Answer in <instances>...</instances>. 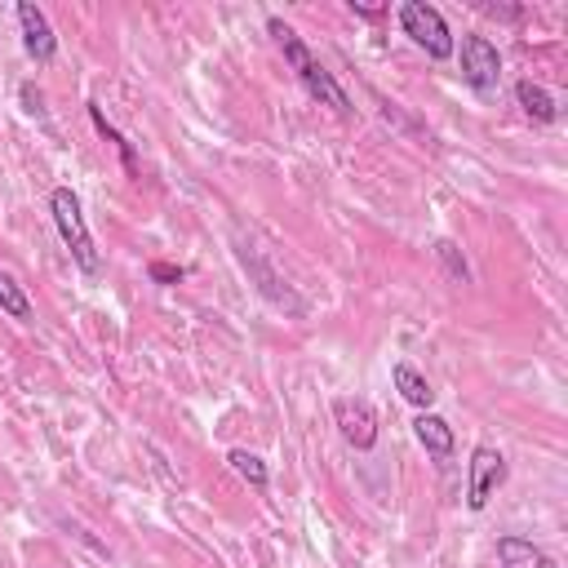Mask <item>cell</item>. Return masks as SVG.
<instances>
[{"label":"cell","mask_w":568,"mask_h":568,"mask_svg":"<svg viewBox=\"0 0 568 568\" xmlns=\"http://www.w3.org/2000/svg\"><path fill=\"white\" fill-rule=\"evenodd\" d=\"M266 31L280 40V53H284V62L293 67V75L302 80V89H306L320 106H333L337 115H351V106H355V102H351V93H346V89L333 80V71H328L311 49H306V40H302L293 27H284L280 18H266Z\"/></svg>","instance_id":"1"},{"label":"cell","mask_w":568,"mask_h":568,"mask_svg":"<svg viewBox=\"0 0 568 568\" xmlns=\"http://www.w3.org/2000/svg\"><path fill=\"white\" fill-rule=\"evenodd\" d=\"M49 213H53V226H58L62 244L71 248L75 266H80L84 275H98V271H102V257H98V248H93V235H89V226H84V213H80L75 191H71V186H53Z\"/></svg>","instance_id":"2"},{"label":"cell","mask_w":568,"mask_h":568,"mask_svg":"<svg viewBox=\"0 0 568 568\" xmlns=\"http://www.w3.org/2000/svg\"><path fill=\"white\" fill-rule=\"evenodd\" d=\"M399 27H404V36L417 44V49H426L435 62H444V58H453V31H448V22H444V13L435 9V4H426V0H404L399 9Z\"/></svg>","instance_id":"3"},{"label":"cell","mask_w":568,"mask_h":568,"mask_svg":"<svg viewBox=\"0 0 568 568\" xmlns=\"http://www.w3.org/2000/svg\"><path fill=\"white\" fill-rule=\"evenodd\" d=\"M462 80L479 93L493 98L501 84V53L488 36H462Z\"/></svg>","instance_id":"4"},{"label":"cell","mask_w":568,"mask_h":568,"mask_svg":"<svg viewBox=\"0 0 568 568\" xmlns=\"http://www.w3.org/2000/svg\"><path fill=\"white\" fill-rule=\"evenodd\" d=\"M506 484V457L493 448V444H479L470 453V470H466V506L470 510H484L488 497Z\"/></svg>","instance_id":"5"},{"label":"cell","mask_w":568,"mask_h":568,"mask_svg":"<svg viewBox=\"0 0 568 568\" xmlns=\"http://www.w3.org/2000/svg\"><path fill=\"white\" fill-rule=\"evenodd\" d=\"M333 417H337V430L351 448L368 453L377 444V413L364 399H333Z\"/></svg>","instance_id":"6"},{"label":"cell","mask_w":568,"mask_h":568,"mask_svg":"<svg viewBox=\"0 0 568 568\" xmlns=\"http://www.w3.org/2000/svg\"><path fill=\"white\" fill-rule=\"evenodd\" d=\"M18 27H22V49H27V58H36V62H53V53H58V36H53L44 9L31 4V0H22V4H18Z\"/></svg>","instance_id":"7"},{"label":"cell","mask_w":568,"mask_h":568,"mask_svg":"<svg viewBox=\"0 0 568 568\" xmlns=\"http://www.w3.org/2000/svg\"><path fill=\"white\" fill-rule=\"evenodd\" d=\"M497 559H501V568H555V559L541 546H532L528 537H501Z\"/></svg>","instance_id":"8"},{"label":"cell","mask_w":568,"mask_h":568,"mask_svg":"<svg viewBox=\"0 0 568 568\" xmlns=\"http://www.w3.org/2000/svg\"><path fill=\"white\" fill-rule=\"evenodd\" d=\"M515 98H519V106H524L528 120H537V124H555V120H559V102H555L541 84L519 80V84H515Z\"/></svg>","instance_id":"9"},{"label":"cell","mask_w":568,"mask_h":568,"mask_svg":"<svg viewBox=\"0 0 568 568\" xmlns=\"http://www.w3.org/2000/svg\"><path fill=\"white\" fill-rule=\"evenodd\" d=\"M413 430H417V439H422V448H426L430 457H448V453H453V426H448L439 413H422V417L413 422Z\"/></svg>","instance_id":"10"},{"label":"cell","mask_w":568,"mask_h":568,"mask_svg":"<svg viewBox=\"0 0 568 568\" xmlns=\"http://www.w3.org/2000/svg\"><path fill=\"white\" fill-rule=\"evenodd\" d=\"M390 382H395V390L413 404V408H430V399H435V390H430V382L413 368V364H395L390 368Z\"/></svg>","instance_id":"11"},{"label":"cell","mask_w":568,"mask_h":568,"mask_svg":"<svg viewBox=\"0 0 568 568\" xmlns=\"http://www.w3.org/2000/svg\"><path fill=\"white\" fill-rule=\"evenodd\" d=\"M226 462H231V470H235L244 484H253V488H266V484H271V470L262 466V457H253V453H244V448H231Z\"/></svg>","instance_id":"12"},{"label":"cell","mask_w":568,"mask_h":568,"mask_svg":"<svg viewBox=\"0 0 568 568\" xmlns=\"http://www.w3.org/2000/svg\"><path fill=\"white\" fill-rule=\"evenodd\" d=\"M89 120H93V129H98V133H102L106 142H115V151L124 155V169H129V173H138V160H133V146H129V142L120 138V129H115V124H111V120L102 115V106H98V102H89Z\"/></svg>","instance_id":"13"},{"label":"cell","mask_w":568,"mask_h":568,"mask_svg":"<svg viewBox=\"0 0 568 568\" xmlns=\"http://www.w3.org/2000/svg\"><path fill=\"white\" fill-rule=\"evenodd\" d=\"M0 311H9L13 320H31V302L9 271H0Z\"/></svg>","instance_id":"14"},{"label":"cell","mask_w":568,"mask_h":568,"mask_svg":"<svg viewBox=\"0 0 568 568\" xmlns=\"http://www.w3.org/2000/svg\"><path fill=\"white\" fill-rule=\"evenodd\" d=\"M435 257L444 262L448 280H457V284H466V280H470V266H466V257H462V248H457L453 240H439V244H435Z\"/></svg>","instance_id":"15"},{"label":"cell","mask_w":568,"mask_h":568,"mask_svg":"<svg viewBox=\"0 0 568 568\" xmlns=\"http://www.w3.org/2000/svg\"><path fill=\"white\" fill-rule=\"evenodd\" d=\"M182 275H186V271L173 266V262H151V280H155V284H178Z\"/></svg>","instance_id":"16"},{"label":"cell","mask_w":568,"mask_h":568,"mask_svg":"<svg viewBox=\"0 0 568 568\" xmlns=\"http://www.w3.org/2000/svg\"><path fill=\"white\" fill-rule=\"evenodd\" d=\"M351 9H355V13H359V18H382V13H386V9H382V4H351Z\"/></svg>","instance_id":"17"},{"label":"cell","mask_w":568,"mask_h":568,"mask_svg":"<svg viewBox=\"0 0 568 568\" xmlns=\"http://www.w3.org/2000/svg\"><path fill=\"white\" fill-rule=\"evenodd\" d=\"M22 98H27V111H40V93L31 84H22Z\"/></svg>","instance_id":"18"}]
</instances>
